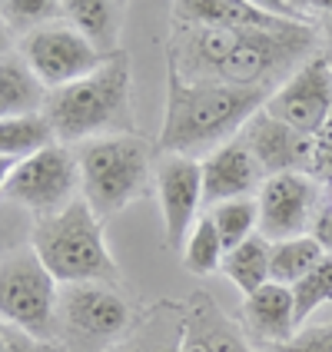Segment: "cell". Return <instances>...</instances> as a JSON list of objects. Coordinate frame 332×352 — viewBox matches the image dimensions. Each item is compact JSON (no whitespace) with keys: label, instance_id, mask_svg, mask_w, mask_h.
<instances>
[{"label":"cell","instance_id":"cell-11","mask_svg":"<svg viewBox=\"0 0 332 352\" xmlns=\"http://www.w3.org/2000/svg\"><path fill=\"white\" fill-rule=\"evenodd\" d=\"M153 183H157L163 226H166V246L183 253L199 219L196 213L203 206V166L199 160L159 153L157 166H153Z\"/></svg>","mask_w":332,"mask_h":352},{"label":"cell","instance_id":"cell-23","mask_svg":"<svg viewBox=\"0 0 332 352\" xmlns=\"http://www.w3.org/2000/svg\"><path fill=\"white\" fill-rule=\"evenodd\" d=\"M210 219H213L216 233L223 239V250L230 253L236 250L239 243H246L250 236L259 233V203H256V196L250 199H233V203H219L210 210Z\"/></svg>","mask_w":332,"mask_h":352},{"label":"cell","instance_id":"cell-16","mask_svg":"<svg viewBox=\"0 0 332 352\" xmlns=\"http://www.w3.org/2000/svg\"><path fill=\"white\" fill-rule=\"evenodd\" d=\"M183 333H186V302L159 299L143 313H137L126 336H120L103 352H179Z\"/></svg>","mask_w":332,"mask_h":352},{"label":"cell","instance_id":"cell-14","mask_svg":"<svg viewBox=\"0 0 332 352\" xmlns=\"http://www.w3.org/2000/svg\"><path fill=\"white\" fill-rule=\"evenodd\" d=\"M199 166H203V203H210V210L219 203L250 199L253 193L259 196L266 183V173L259 170L253 153L239 143V137L213 150L206 160H199Z\"/></svg>","mask_w":332,"mask_h":352},{"label":"cell","instance_id":"cell-36","mask_svg":"<svg viewBox=\"0 0 332 352\" xmlns=\"http://www.w3.org/2000/svg\"><path fill=\"white\" fill-rule=\"evenodd\" d=\"M329 203H332V199H329Z\"/></svg>","mask_w":332,"mask_h":352},{"label":"cell","instance_id":"cell-28","mask_svg":"<svg viewBox=\"0 0 332 352\" xmlns=\"http://www.w3.org/2000/svg\"><path fill=\"white\" fill-rule=\"evenodd\" d=\"M313 176L319 183H332V117L313 137Z\"/></svg>","mask_w":332,"mask_h":352},{"label":"cell","instance_id":"cell-25","mask_svg":"<svg viewBox=\"0 0 332 352\" xmlns=\"http://www.w3.org/2000/svg\"><path fill=\"white\" fill-rule=\"evenodd\" d=\"M63 3L57 0H0V20L14 37H27L40 27L60 20Z\"/></svg>","mask_w":332,"mask_h":352},{"label":"cell","instance_id":"cell-21","mask_svg":"<svg viewBox=\"0 0 332 352\" xmlns=\"http://www.w3.org/2000/svg\"><path fill=\"white\" fill-rule=\"evenodd\" d=\"M322 259H326V250L316 243L313 236H299V239L273 243V256H269V283H279V286H289V289H293L296 283L306 279Z\"/></svg>","mask_w":332,"mask_h":352},{"label":"cell","instance_id":"cell-3","mask_svg":"<svg viewBox=\"0 0 332 352\" xmlns=\"http://www.w3.org/2000/svg\"><path fill=\"white\" fill-rule=\"evenodd\" d=\"M30 246L37 250L43 266L60 286H80V283L120 286L123 283L120 266L103 243V219L90 210L83 196H77L60 213L37 219Z\"/></svg>","mask_w":332,"mask_h":352},{"label":"cell","instance_id":"cell-32","mask_svg":"<svg viewBox=\"0 0 332 352\" xmlns=\"http://www.w3.org/2000/svg\"><path fill=\"white\" fill-rule=\"evenodd\" d=\"M14 160H0V193H3V186H7V179H10V173H14Z\"/></svg>","mask_w":332,"mask_h":352},{"label":"cell","instance_id":"cell-1","mask_svg":"<svg viewBox=\"0 0 332 352\" xmlns=\"http://www.w3.org/2000/svg\"><path fill=\"white\" fill-rule=\"evenodd\" d=\"M266 90H239L223 83H186L170 70L166 120L157 150L166 157L206 160L239 137V130L266 107Z\"/></svg>","mask_w":332,"mask_h":352},{"label":"cell","instance_id":"cell-31","mask_svg":"<svg viewBox=\"0 0 332 352\" xmlns=\"http://www.w3.org/2000/svg\"><path fill=\"white\" fill-rule=\"evenodd\" d=\"M17 43H20V40L14 37V34L3 27V20H0V60L10 57V54H17Z\"/></svg>","mask_w":332,"mask_h":352},{"label":"cell","instance_id":"cell-13","mask_svg":"<svg viewBox=\"0 0 332 352\" xmlns=\"http://www.w3.org/2000/svg\"><path fill=\"white\" fill-rule=\"evenodd\" d=\"M239 329L256 352H276L279 346L293 342V336L299 333L293 289L279 283H266L253 296H243Z\"/></svg>","mask_w":332,"mask_h":352},{"label":"cell","instance_id":"cell-33","mask_svg":"<svg viewBox=\"0 0 332 352\" xmlns=\"http://www.w3.org/2000/svg\"><path fill=\"white\" fill-rule=\"evenodd\" d=\"M0 352H7V346H3V329H0Z\"/></svg>","mask_w":332,"mask_h":352},{"label":"cell","instance_id":"cell-8","mask_svg":"<svg viewBox=\"0 0 332 352\" xmlns=\"http://www.w3.org/2000/svg\"><path fill=\"white\" fill-rule=\"evenodd\" d=\"M20 60L30 67V74L50 90H63L77 80L97 74L110 57H103L90 40L60 17L34 34L20 37L17 43Z\"/></svg>","mask_w":332,"mask_h":352},{"label":"cell","instance_id":"cell-9","mask_svg":"<svg viewBox=\"0 0 332 352\" xmlns=\"http://www.w3.org/2000/svg\"><path fill=\"white\" fill-rule=\"evenodd\" d=\"M259 203V236L269 243H286L313 233L322 203V183L313 173H279L263 183Z\"/></svg>","mask_w":332,"mask_h":352},{"label":"cell","instance_id":"cell-5","mask_svg":"<svg viewBox=\"0 0 332 352\" xmlns=\"http://www.w3.org/2000/svg\"><path fill=\"white\" fill-rule=\"evenodd\" d=\"M57 296L60 283L30 243L0 253V322L7 329L57 342Z\"/></svg>","mask_w":332,"mask_h":352},{"label":"cell","instance_id":"cell-17","mask_svg":"<svg viewBox=\"0 0 332 352\" xmlns=\"http://www.w3.org/2000/svg\"><path fill=\"white\" fill-rule=\"evenodd\" d=\"M173 20L203 23V27H236V30L306 27V23L276 17L273 10H266L263 3H253V0H179V3H173Z\"/></svg>","mask_w":332,"mask_h":352},{"label":"cell","instance_id":"cell-7","mask_svg":"<svg viewBox=\"0 0 332 352\" xmlns=\"http://www.w3.org/2000/svg\"><path fill=\"white\" fill-rule=\"evenodd\" d=\"M3 199L17 203L23 210L43 216L60 213L63 206H70L80 196V166L77 153L63 143H50L40 153L20 160L14 173L3 186Z\"/></svg>","mask_w":332,"mask_h":352},{"label":"cell","instance_id":"cell-30","mask_svg":"<svg viewBox=\"0 0 332 352\" xmlns=\"http://www.w3.org/2000/svg\"><path fill=\"white\" fill-rule=\"evenodd\" d=\"M326 250V256H332V203H326L322 210H319V216H316L313 223V233H309Z\"/></svg>","mask_w":332,"mask_h":352},{"label":"cell","instance_id":"cell-10","mask_svg":"<svg viewBox=\"0 0 332 352\" xmlns=\"http://www.w3.org/2000/svg\"><path fill=\"white\" fill-rule=\"evenodd\" d=\"M266 113L286 126H293L302 137H316L326 120L332 117V67L326 54L309 57L299 70L276 87L266 107Z\"/></svg>","mask_w":332,"mask_h":352},{"label":"cell","instance_id":"cell-29","mask_svg":"<svg viewBox=\"0 0 332 352\" xmlns=\"http://www.w3.org/2000/svg\"><path fill=\"white\" fill-rule=\"evenodd\" d=\"M3 346H7V352H63V346L54 339H34V336L20 333V329H7V326H3Z\"/></svg>","mask_w":332,"mask_h":352},{"label":"cell","instance_id":"cell-2","mask_svg":"<svg viewBox=\"0 0 332 352\" xmlns=\"http://www.w3.org/2000/svg\"><path fill=\"white\" fill-rule=\"evenodd\" d=\"M43 120L50 123L54 140L87 143L100 137H117V133H137L133 117V77H130V60L120 50L100 67L97 74L77 80L63 90H50L43 103Z\"/></svg>","mask_w":332,"mask_h":352},{"label":"cell","instance_id":"cell-19","mask_svg":"<svg viewBox=\"0 0 332 352\" xmlns=\"http://www.w3.org/2000/svg\"><path fill=\"white\" fill-rule=\"evenodd\" d=\"M43 103H47V87L30 74L20 54L0 60V120L43 113Z\"/></svg>","mask_w":332,"mask_h":352},{"label":"cell","instance_id":"cell-34","mask_svg":"<svg viewBox=\"0 0 332 352\" xmlns=\"http://www.w3.org/2000/svg\"><path fill=\"white\" fill-rule=\"evenodd\" d=\"M326 57H329V67H332V54H326Z\"/></svg>","mask_w":332,"mask_h":352},{"label":"cell","instance_id":"cell-6","mask_svg":"<svg viewBox=\"0 0 332 352\" xmlns=\"http://www.w3.org/2000/svg\"><path fill=\"white\" fill-rule=\"evenodd\" d=\"M133 319H137V313L123 299L120 286H100V283L60 286L57 329H63L70 342L97 346V352H103L120 336H126Z\"/></svg>","mask_w":332,"mask_h":352},{"label":"cell","instance_id":"cell-24","mask_svg":"<svg viewBox=\"0 0 332 352\" xmlns=\"http://www.w3.org/2000/svg\"><path fill=\"white\" fill-rule=\"evenodd\" d=\"M183 266H186V273L193 276H213L219 266H223V239L216 233L213 219L210 216H199L193 226V233L186 239V246H183Z\"/></svg>","mask_w":332,"mask_h":352},{"label":"cell","instance_id":"cell-4","mask_svg":"<svg viewBox=\"0 0 332 352\" xmlns=\"http://www.w3.org/2000/svg\"><path fill=\"white\" fill-rule=\"evenodd\" d=\"M80 196L100 219H113L146 193L153 179V146L140 133H117L80 143Z\"/></svg>","mask_w":332,"mask_h":352},{"label":"cell","instance_id":"cell-27","mask_svg":"<svg viewBox=\"0 0 332 352\" xmlns=\"http://www.w3.org/2000/svg\"><path fill=\"white\" fill-rule=\"evenodd\" d=\"M276 352H332V322L313 326V329H299L293 342L279 346Z\"/></svg>","mask_w":332,"mask_h":352},{"label":"cell","instance_id":"cell-26","mask_svg":"<svg viewBox=\"0 0 332 352\" xmlns=\"http://www.w3.org/2000/svg\"><path fill=\"white\" fill-rule=\"evenodd\" d=\"M332 302V256H326L306 279H299L293 286V306H296V326L302 329V322L319 309Z\"/></svg>","mask_w":332,"mask_h":352},{"label":"cell","instance_id":"cell-20","mask_svg":"<svg viewBox=\"0 0 332 352\" xmlns=\"http://www.w3.org/2000/svg\"><path fill=\"white\" fill-rule=\"evenodd\" d=\"M269 256H273V243L256 233L223 256L219 273L226 276L243 296H253L256 289H263L269 283Z\"/></svg>","mask_w":332,"mask_h":352},{"label":"cell","instance_id":"cell-15","mask_svg":"<svg viewBox=\"0 0 332 352\" xmlns=\"http://www.w3.org/2000/svg\"><path fill=\"white\" fill-rule=\"evenodd\" d=\"M179 352H256L243 336L239 322L216 306V299L196 289L186 299V333Z\"/></svg>","mask_w":332,"mask_h":352},{"label":"cell","instance_id":"cell-35","mask_svg":"<svg viewBox=\"0 0 332 352\" xmlns=\"http://www.w3.org/2000/svg\"><path fill=\"white\" fill-rule=\"evenodd\" d=\"M0 329H3V322H0Z\"/></svg>","mask_w":332,"mask_h":352},{"label":"cell","instance_id":"cell-18","mask_svg":"<svg viewBox=\"0 0 332 352\" xmlns=\"http://www.w3.org/2000/svg\"><path fill=\"white\" fill-rule=\"evenodd\" d=\"M123 14H126V7L113 3V0H63V20L70 27H77L103 57L120 54Z\"/></svg>","mask_w":332,"mask_h":352},{"label":"cell","instance_id":"cell-12","mask_svg":"<svg viewBox=\"0 0 332 352\" xmlns=\"http://www.w3.org/2000/svg\"><path fill=\"white\" fill-rule=\"evenodd\" d=\"M239 143L253 153L266 179L279 173H313V137L296 133L293 126L273 120L266 110H259L239 130Z\"/></svg>","mask_w":332,"mask_h":352},{"label":"cell","instance_id":"cell-22","mask_svg":"<svg viewBox=\"0 0 332 352\" xmlns=\"http://www.w3.org/2000/svg\"><path fill=\"white\" fill-rule=\"evenodd\" d=\"M57 143L50 123L43 120V113H30V117H10L0 120V160H20L40 153L43 146Z\"/></svg>","mask_w":332,"mask_h":352}]
</instances>
